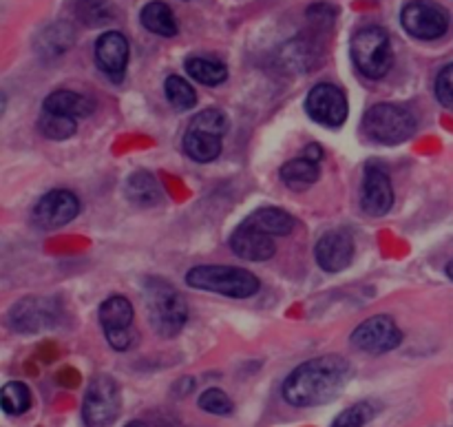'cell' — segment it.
Listing matches in <instances>:
<instances>
[{
    "label": "cell",
    "instance_id": "6da1fadb",
    "mask_svg": "<svg viewBox=\"0 0 453 427\" xmlns=\"http://www.w3.org/2000/svg\"><path fill=\"white\" fill-rule=\"evenodd\" d=\"M352 366L343 357L326 354L301 363L283 384V399L295 408H317L334 401L348 385Z\"/></svg>",
    "mask_w": 453,
    "mask_h": 427
},
{
    "label": "cell",
    "instance_id": "7a4b0ae2",
    "mask_svg": "<svg viewBox=\"0 0 453 427\" xmlns=\"http://www.w3.org/2000/svg\"><path fill=\"white\" fill-rule=\"evenodd\" d=\"M144 304L149 322L159 337H177L188 319V306L175 286L166 279H149L144 283Z\"/></svg>",
    "mask_w": 453,
    "mask_h": 427
},
{
    "label": "cell",
    "instance_id": "3957f363",
    "mask_svg": "<svg viewBox=\"0 0 453 427\" xmlns=\"http://www.w3.org/2000/svg\"><path fill=\"white\" fill-rule=\"evenodd\" d=\"M186 283L197 291L217 292L230 299H248L259 292V279L234 266H197L188 270Z\"/></svg>",
    "mask_w": 453,
    "mask_h": 427
},
{
    "label": "cell",
    "instance_id": "277c9868",
    "mask_svg": "<svg viewBox=\"0 0 453 427\" xmlns=\"http://www.w3.org/2000/svg\"><path fill=\"white\" fill-rule=\"evenodd\" d=\"M228 131V118L219 109H206L193 118L184 136V151L195 162L208 164L219 158L224 136Z\"/></svg>",
    "mask_w": 453,
    "mask_h": 427
},
{
    "label": "cell",
    "instance_id": "5b68a950",
    "mask_svg": "<svg viewBox=\"0 0 453 427\" xmlns=\"http://www.w3.org/2000/svg\"><path fill=\"white\" fill-rule=\"evenodd\" d=\"M363 131L367 137L385 146L407 142L416 133V118L410 109L398 105H376L363 118Z\"/></svg>",
    "mask_w": 453,
    "mask_h": 427
},
{
    "label": "cell",
    "instance_id": "8992f818",
    "mask_svg": "<svg viewBox=\"0 0 453 427\" xmlns=\"http://www.w3.org/2000/svg\"><path fill=\"white\" fill-rule=\"evenodd\" d=\"M352 58L363 75L380 80L389 74L394 62L392 40L380 27H363L352 40Z\"/></svg>",
    "mask_w": 453,
    "mask_h": 427
},
{
    "label": "cell",
    "instance_id": "52a82bcc",
    "mask_svg": "<svg viewBox=\"0 0 453 427\" xmlns=\"http://www.w3.org/2000/svg\"><path fill=\"white\" fill-rule=\"evenodd\" d=\"M87 427H109L119 415V390L111 377L100 375L88 384L82 406Z\"/></svg>",
    "mask_w": 453,
    "mask_h": 427
},
{
    "label": "cell",
    "instance_id": "ba28073f",
    "mask_svg": "<svg viewBox=\"0 0 453 427\" xmlns=\"http://www.w3.org/2000/svg\"><path fill=\"white\" fill-rule=\"evenodd\" d=\"M403 27L418 40H436L449 29V13L432 0H411L403 7Z\"/></svg>",
    "mask_w": 453,
    "mask_h": 427
},
{
    "label": "cell",
    "instance_id": "9c48e42d",
    "mask_svg": "<svg viewBox=\"0 0 453 427\" xmlns=\"http://www.w3.org/2000/svg\"><path fill=\"white\" fill-rule=\"evenodd\" d=\"M403 341L401 328L396 326L388 314H376L365 319L357 330L352 332V345L367 354H385L389 350H396Z\"/></svg>",
    "mask_w": 453,
    "mask_h": 427
},
{
    "label": "cell",
    "instance_id": "30bf717a",
    "mask_svg": "<svg viewBox=\"0 0 453 427\" xmlns=\"http://www.w3.org/2000/svg\"><path fill=\"white\" fill-rule=\"evenodd\" d=\"M305 111L314 122L336 128L348 120V97L336 84H317L305 97Z\"/></svg>",
    "mask_w": 453,
    "mask_h": 427
},
{
    "label": "cell",
    "instance_id": "8fae6325",
    "mask_svg": "<svg viewBox=\"0 0 453 427\" xmlns=\"http://www.w3.org/2000/svg\"><path fill=\"white\" fill-rule=\"evenodd\" d=\"M58 304L53 299H42V297H27V299L13 304L9 310V326L22 335H34V332L44 330L58 323Z\"/></svg>",
    "mask_w": 453,
    "mask_h": 427
},
{
    "label": "cell",
    "instance_id": "7c38bea8",
    "mask_svg": "<svg viewBox=\"0 0 453 427\" xmlns=\"http://www.w3.org/2000/svg\"><path fill=\"white\" fill-rule=\"evenodd\" d=\"M80 213V199L75 198L71 190H51V193L44 195L38 204L34 206L31 213V220L38 229L51 230L60 229V226L69 224L78 217Z\"/></svg>",
    "mask_w": 453,
    "mask_h": 427
},
{
    "label": "cell",
    "instance_id": "4fadbf2b",
    "mask_svg": "<svg viewBox=\"0 0 453 427\" xmlns=\"http://www.w3.org/2000/svg\"><path fill=\"white\" fill-rule=\"evenodd\" d=\"M361 206L367 215L383 217L394 206V189L389 175L380 167H367L363 177Z\"/></svg>",
    "mask_w": 453,
    "mask_h": 427
},
{
    "label": "cell",
    "instance_id": "5bb4252c",
    "mask_svg": "<svg viewBox=\"0 0 453 427\" xmlns=\"http://www.w3.org/2000/svg\"><path fill=\"white\" fill-rule=\"evenodd\" d=\"M317 264L326 273H341L349 266L354 257V242L345 230H332L317 242Z\"/></svg>",
    "mask_w": 453,
    "mask_h": 427
},
{
    "label": "cell",
    "instance_id": "9a60e30c",
    "mask_svg": "<svg viewBox=\"0 0 453 427\" xmlns=\"http://www.w3.org/2000/svg\"><path fill=\"white\" fill-rule=\"evenodd\" d=\"M97 66L109 78L122 80L128 65V40L119 31H106L96 43Z\"/></svg>",
    "mask_w": 453,
    "mask_h": 427
},
{
    "label": "cell",
    "instance_id": "2e32d148",
    "mask_svg": "<svg viewBox=\"0 0 453 427\" xmlns=\"http://www.w3.org/2000/svg\"><path fill=\"white\" fill-rule=\"evenodd\" d=\"M230 248L234 251V255L248 261H268L277 252V246H274L270 235L259 233L246 224L234 230L233 237H230Z\"/></svg>",
    "mask_w": 453,
    "mask_h": 427
},
{
    "label": "cell",
    "instance_id": "e0dca14e",
    "mask_svg": "<svg viewBox=\"0 0 453 427\" xmlns=\"http://www.w3.org/2000/svg\"><path fill=\"white\" fill-rule=\"evenodd\" d=\"M250 229L259 230V233L270 235V237H281V235H290L295 230L296 221L290 213H286L283 208L265 206L257 208L252 215H248V220L243 221Z\"/></svg>",
    "mask_w": 453,
    "mask_h": 427
},
{
    "label": "cell",
    "instance_id": "ac0fdd59",
    "mask_svg": "<svg viewBox=\"0 0 453 427\" xmlns=\"http://www.w3.org/2000/svg\"><path fill=\"white\" fill-rule=\"evenodd\" d=\"M44 111L49 113H56V115H65V118H87L88 113L93 111V105L88 97H84L82 93H75V91H53L51 96L44 100Z\"/></svg>",
    "mask_w": 453,
    "mask_h": 427
},
{
    "label": "cell",
    "instance_id": "d6986e66",
    "mask_svg": "<svg viewBox=\"0 0 453 427\" xmlns=\"http://www.w3.org/2000/svg\"><path fill=\"white\" fill-rule=\"evenodd\" d=\"M100 323L104 332H119L131 330L133 323V306L127 297L113 295L100 306Z\"/></svg>",
    "mask_w": 453,
    "mask_h": 427
},
{
    "label": "cell",
    "instance_id": "ffe728a7",
    "mask_svg": "<svg viewBox=\"0 0 453 427\" xmlns=\"http://www.w3.org/2000/svg\"><path fill=\"white\" fill-rule=\"evenodd\" d=\"M124 190H127V198L137 206H155L162 198V189H159L157 180L146 171L133 173L127 180Z\"/></svg>",
    "mask_w": 453,
    "mask_h": 427
},
{
    "label": "cell",
    "instance_id": "44dd1931",
    "mask_svg": "<svg viewBox=\"0 0 453 427\" xmlns=\"http://www.w3.org/2000/svg\"><path fill=\"white\" fill-rule=\"evenodd\" d=\"M142 25L150 31V34H157L162 38H173L177 34V20L173 16L171 7L166 3H149L142 9Z\"/></svg>",
    "mask_w": 453,
    "mask_h": 427
},
{
    "label": "cell",
    "instance_id": "7402d4cb",
    "mask_svg": "<svg viewBox=\"0 0 453 427\" xmlns=\"http://www.w3.org/2000/svg\"><path fill=\"white\" fill-rule=\"evenodd\" d=\"M186 71H188V75L195 82L206 84V87H217V84H221L228 78V69H226L224 62L202 56H190L186 60Z\"/></svg>",
    "mask_w": 453,
    "mask_h": 427
},
{
    "label": "cell",
    "instance_id": "603a6c76",
    "mask_svg": "<svg viewBox=\"0 0 453 427\" xmlns=\"http://www.w3.org/2000/svg\"><path fill=\"white\" fill-rule=\"evenodd\" d=\"M281 180L292 190L308 189L319 180V162H312V159L301 155V158L292 159L281 168Z\"/></svg>",
    "mask_w": 453,
    "mask_h": 427
},
{
    "label": "cell",
    "instance_id": "cb8c5ba5",
    "mask_svg": "<svg viewBox=\"0 0 453 427\" xmlns=\"http://www.w3.org/2000/svg\"><path fill=\"white\" fill-rule=\"evenodd\" d=\"M75 16L88 27L106 25L115 18V9L109 0H75Z\"/></svg>",
    "mask_w": 453,
    "mask_h": 427
},
{
    "label": "cell",
    "instance_id": "d4e9b609",
    "mask_svg": "<svg viewBox=\"0 0 453 427\" xmlns=\"http://www.w3.org/2000/svg\"><path fill=\"white\" fill-rule=\"evenodd\" d=\"M0 406L7 415L18 416V415H25L27 410L31 408V392L25 384L20 381H12L3 388L0 392Z\"/></svg>",
    "mask_w": 453,
    "mask_h": 427
},
{
    "label": "cell",
    "instance_id": "484cf974",
    "mask_svg": "<svg viewBox=\"0 0 453 427\" xmlns=\"http://www.w3.org/2000/svg\"><path fill=\"white\" fill-rule=\"evenodd\" d=\"M164 89H166L168 102H171L177 111L193 109L195 102H197V93H195V89L190 87L184 78H180V75H168Z\"/></svg>",
    "mask_w": 453,
    "mask_h": 427
},
{
    "label": "cell",
    "instance_id": "4316f807",
    "mask_svg": "<svg viewBox=\"0 0 453 427\" xmlns=\"http://www.w3.org/2000/svg\"><path fill=\"white\" fill-rule=\"evenodd\" d=\"M40 133L49 140H66L75 133L78 124H75L73 118H65V115H56L49 113V111H42L38 120Z\"/></svg>",
    "mask_w": 453,
    "mask_h": 427
},
{
    "label": "cell",
    "instance_id": "83f0119b",
    "mask_svg": "<svg viewBox=\"0 0 453 427\" xmlns=\"http://www.w3.org/2000/svg\"><path fill=\"white\" fill-rule=\"evenodd\" d=\"M199 408H202L203 412H211V415L217 416L233 415V401H230L228 394L221 392V390L217 388L206 390V392L199 397Z\"/></svg>",
    "mask_w": 453,
    "mask_h": 427
},
{
    "label": "cell",
    "instance_id": "f1b7e54d",
    "mask_svg": "<svg viewBox=\"0 0 453 427\" xmlns=\"http://www.w3.org/2000/svg\"><path fill=\"white\" fill-rule=\"evenodd\" d=\"M374 406L372 403H357V406L348 408V410L341 412L336 416L334 425L332 427H363L367 425V421H372L374 416Z\"/></svg>",
    "mask_w": 453,
    "mask_h": 427
},
{
    "label": "cell",
    "instance_id": "f546056e",
    "mask_svg": "<svg viewBox=\"0 0 453 427\" xmlns=\"http://www.w3.org/2000/svg\"><path fill=\"white\" fill-rule=\"evenodd\" d=\"M436 97L442 106L453 111V65H447L436 78Z\"/></svg>",
    "mask_w": 453,
    "mask_h": 427
},
{
    "label": "cell",
    "instance_id": "4dcf8cb0",
    "mask_svg": "<svg viewBox=\"0 0 453 427\" xmlns=\"http://www.w3.org/2000/svg\"><path fill=\"white\" fill-rule=\"evenodd\" d=\"M106 341H109V345L113 350H118V353H124V350L131 348L133 344V330H119V332H109L106 335Z\"/></svg>",
    "mask_w": 453,
    "mask_h": 427
},
{
    "label": "cell",
    "instance_id": "1f68e13d",
    "mask_svg": "<svg viewBox=\"0 0 453 427\" xmlns=\"http://www.w3.org/2000/svg\"><path fill=\"white\" fill-rule=\"evenodd\" d=\"M303 158L312 159V162H319V159L323 158V149H321V146H319V144H310V146H305Z\"/></svg>",
    "mask_w": 453,
    "mask_h": 427
},
{
    "label": "cell",
    "instance_id": "d6a6232c",
    "mask_svg": "<svg viewBox=\"0 0 453 427\" xmlns=\"http://www.w3.org/2000/svg\"><path fill=\"white\" fill-rule=\"evenodd\" d=\"M127 427H149L146 423H142V421H131Z\"/></svg>",
    "mask_w": 453,
    "mask_h": 427
},
{
    "label": "cell",
    "instance_id": "836d02e7",
    "mask_svg": "<svg viewBox=\"0 0 453 427\" xmlns=\"http://www.w3.org/2000/svg\"><path fill=\"white\" fill-rule=\"evenodd\" d=\"M447 275H449V279L453 282V261H449V266H447Z\"/></svg>",
    "mask_w": 453,
    "mask_h": 427
}]
</instances>
